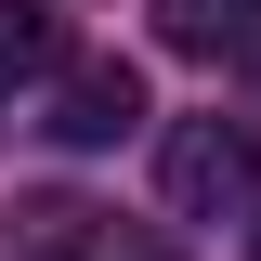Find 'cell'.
Listing matches in <instances>:
<instances>
[{
  "instance_id": "6da1fadb",
  "label": "cell",
  "mask_w": 261,
  "mask_h": 261,
  "mask_svg": "<svg viewBox=\"0 0 261 261\" xmlns=\"http://www.w3.org/2000/svg\"><path fill=\"white\" fill-rule=\"evenodd\" d=\"M157 196L183 209V222H235V209H261V130H248V118H170Z\"/></svg>"
},
{
  "instance_id": "5b68a950",
  "label": "cell",
  "mask_w": 261,
  "mask_h": 261,
  "mask_svg": "<svg viewBox=\"0 0 261 261\" xmlns=\"http://www.w3.org/2000/svg\"><path fill=\"white\" fill-rule=\"evenodd\" d=\"M157 39H170V53H235L248 13H235V0H157Z\"/></svg>"
},
{
  "instance_id": "277c9868",
  "label": "cell",
  "mask_w": 261,
  "mask_h": 261,
  "mask_svg": "<svg viewBox=\"0 0 261 261\" xmlns=\"http://www.w3.org/2000/svg\"><path fill=\"white\" fill-rule=\"evenodd\" d=\"M65 65L79 53H65L53 13H39V0H0V79H65Z\"/></svg>"
},
{
  "instance_id": "8992f818",
  "label": "cell",
  "mask_w": 261,
  "mask_h": 261,
  "mask_svg": "<svg viewBox=\"0 0 261 261\" xmlns=\"http://www.w3.org/2000/svg\"><path fill=\"white\" fill-rule=\"evenodd\" d=\"M105 261H170V248H144V235H118V248H105Z\"/></svg>"
},
{
  "instance_id": "52a82bcc",
  "label": "cell",
  "mask_w": 261,
  "mask_h": 261,
  "mask_svg": "<svg viewBox=\"0 0 261 261\" xmlns=\"http://www.w3.org/2000/svg\"><path fill=\"white\" fill-rule=\"evenodd\" d=\"M235 13H248V39H261V0H235Z\"/></svg>"
},
{
  "instance_id": "ba28073f",
  "label": "cell",
  "mask_w": 261,
  "mask_h": 261,
  "mask_svg": "<svg viewBox=\"0 0 261 261\" xmlns=\"http://www.w3.org/2000/svg\"><path fill=\"white\" fill-rule=\"evenodd\" d=\"M248 261H261V235H248Z\"/></svg>"
},
{
  "instance_id": "3957f363",
  "label": "cell",
  "mask_w": 261,
  "mask_h": 261,
  "mask_svg": "<svg viewBox=\"0 0 261 261\" xmlns=\"http://www.w3.org/2000/svg\"><path fill=\"white\" fill-rule=\"evenodd\" d=\"M105 248H118V222L92 196H27L13 209V261H105Z\"/></svg>"
},
{
  "instance_id": "7a4b0ae2",
  "label": "cell",
  "mask_w": 261,
  "mask_h": 261,
  "mask_svg": "<svg viewBox=\"0 0 261 261\" xmlns=\"http://www.w3.org/2000/svg\"><path fill=\"white\" fill-rule=\"evenodd\" d=\"M144 118V65H118V53H79L53 79V144H79V157H92V144H118V130Z\"/></svg>"
}]
</instances>
